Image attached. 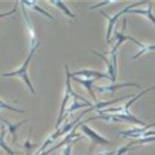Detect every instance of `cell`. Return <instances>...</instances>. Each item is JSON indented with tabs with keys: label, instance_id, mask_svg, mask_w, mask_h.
<instances>
[{
	"label": "cell",
	"instance_id": "6",
	"mask_svg": "<svg viewBox=\"0 0 155 155\" xmlns=\"http://www.w3.org/2000/svg\"><path fill=\"white\" fill-rule=\"evenodd\" d=\"M155 126V122L152 124H149V125H145L143 126L142 128H133V129H130V130H120L119 134L120 136H123V137H133V138H140L142 137V134H143L145 132H147L149 130L150 128H152Z\"/></svg>",
	"mask_w": 155,
	"mask_h": 155
},
{
	"label": "cell",
	"instance_id": "15",
	"mask_svg": "<svg viewBox=\"0 0 155 155\" xmlns=\"http://www.w3.org/2000/svg\"><path fill=\"white\" fill-rule=\"evenodd\" d=\"M127 14H140L143 15L147 18L149 21H151L153 23V25L155 26V17L152 13V5L151 3H149V6L147 9H130L127 12Z\"/></svg>",
	"mask_w": 155,
	"mask_h": 155
},
{
	"label": "cell",
	"instance_id": "14",
	"mask_svg": "<svg viewBox=\"0 0 155 155\" xmlns=\"http://www.w3.org/2000/svg\"><path fill=\"white\" fill-rule=\"evenodd\" d=\"M129 40L133 41L134 43H136L137 45L140 48V50L138 51L134 56H133V59H137V57H140V55L144 54L145 52L155 51V45H154V44H144V43H141L140 41H138V40H137L136 38H134L133 36H130V39Z\"/></svg>",
	"mask_w": 155,
	"mask_h": 155
},
{
	"label": "cell",
	"instance_id": "8",
	"mask_svg": "<svg viewBox=\"0 0 155 155\" xmlns=\"http://www.w3.org/2000/svg\"><path fill=\"white\" fill-rule=\"evenodd\" d=\"M74 76H83L87 80H89V79H107V80L112 81L111 78L109 77V75L103 74V73H100L95 70H91V69H84V70L72 73L71 77H74Z\"/></svg>",
	"mask_w": 155,
	"mask_h": 155
},
{
	"label": "cell",
	"instance_id": "21",
	"mask_svg": "<svg viewBox=\"0 0 155 155\" xmlns=\"http://www.w3.org/2000/svg\"><path fill=\"white\" fill-rule=\"evenodd\" d=\"M31 130H32V129L30 130V134H28V137L27 138L26 142L24 143V148L27 150V153H28L27 155H30V151H31V148H34V147H35V146H38V144H31V142H30V140H31Z\"/></svg>",
	"mask_w": 155,
	"mask_h": 155
},
{
	"label": "cell",
	"instance_id": "18",
	"mask_svg": "<svg viewBox=\"0 0 155 155\" xmlns=\"http://www.w3.org/2000/svg\"><path fill=\"white\" fill-rule=\"evenodd\" d=\"M5 134H6V130H5V126H2L1 127V134H0V147H1L3 150H5L7 152V154L9 155H16V153L12 150L9 146L7 145V143L5 142V140H4V137H5Z\"/></svg>",
	"mask_w": 155,
	"mask_h": 155
},
{
	"label": "cell",
	"instance_id": "17",
	"mask_svg": "<svg viewBox=\"0 0 155 155\" xmlns=\"http://www.w3.org/2000/svg\"><path fill=\"white\" fill-rule=\"evenodd\" d=\"M50 3L53 4L54 6H56L57 8H59V9L63 12V13L68 16V17H71V18H76V15L73 13V12L69 9L67 7V5H65V3L63 1H59V0H50Z\"/></svg>",
	"mask_w": 155,
	"mask_h": 155
},
{
	"label": "cell",
	"instance_id": "27",
	"mask_svg": "<svg viewBox=\"0 0 155 155\" xmlns=\"http://www.w3.org/2000/svg\"><path fill=\"white\" fill-rule=\"evenodd\" d=\"M154 103H155V102H154Z\"/></svg>",
	"mask_w": 155,
	"mask_h": 155
},
{
	"label": "cell",
	"instance_id": "20",
	"mask_svg": "<svg viewBox=\"0 0 155 155\" xmlns=\"http://www.w3.org/2000/svg\"><path fill=\"white\" fill-rule=\"evenodd\" d=\"M0 109H8V110H11V111H14V112H17V113H25V110H21V109L12 107V106L7 104L6 102H4V101L1 99H0Z\"/></svg>",
	"mask_w": 155,
	"mask_h": 155
},
{
	"label": "cell",
	"instance_id": "11",
	"mask_svg": "<svg viewBox=\"0 0 155 155\" xmlns=\"http://www.w3.org/2000/svg\"><path fill=\"white\" fill-rule=\"evenodd\" d=\"M130 97H134L133 94H130V95H126V96H123V97H120V98H117V99H114V100H111V101H100V102H97L95 103L94 105H92L91 107H89L88 109L84 110L85 112L88 113L92 111V110H98V111H100V110H103L104 107H107V106L111 105L113 103L115 102H119V101L123 100V99H128L130 98Z\"/></svg>",
	"mask_w": 155,
	"mask_h": 155
},
{
	"label": "cell",
	"instance_id": "5",
	"mask_svg": "<svg viewBox=\"0 0 155 155\" xmlns=\"http://www.w3.org/2000/svg\"><path fill=\"white\" fill-rule=\"evenodd\" d=\"M79 124L81 126V132H83L85 136L92 141V143L94 145H96V144H111V141L108 140L107 138H105L104 137L98 134L94 130L89 127V126L84 125V122H81Z\"/></svg>",
	"mask_w": 155,
	"mask_h": 155
},
{
	"label": "cell",
	"instance_id": "16",
	"mask_svg": "<svg viewBox=\"0 0 155 155\" xmlns=\"http://www.w3.org/2000/svg\"><path fill=\"white\" fill-rule=\"evenodd\" d=\"M21 3H23L24 5H27V6H28V7L32 8V9L35 10L36 12H38V13H40L41 15L45 16L46 18L50 19L51 21H55L54 17H53V16H51V15H50L49 13H48V12H46L45 10H43L41 7H40L39 5H38V4H36L35 1H21Z\"/></svg>",
	"mask_w": 155,
	"mask_h": 155
},
{
	"label": "cell",
	"instance_id": "9",
	"mask_svg": "<svg viewBox=\"0 0 155 155\" xmlns=\"http://www.w3.org/2000/svg\"><path fill=\"white\" fill-rule=\"evenodd\" d=\"M126 87H136L137 88H141V85L137 83H122V84H112L109 85H102V87H96L95 91L99 92H115L117 89Z\"/></svg>",
	"mask_w": 155,
	"mask_h": 155
},
{
	"label": "cell",
	"instance_id": "22",
	"mask_svg": "<svg viewBox=\"0 0 155 155\" xmlns=\"http://www.w3.org/2000/svg\"><path fill=\"white\" fill-rule=\"evenodd\" d=\"M134 149H136V147H130V145L128 144V145H126V146H122V147L118 148L116 150V153L114 154V155H124L127 152L130 151V150H134Z\"/></svg>",
	"mask_w": 155,
	"mask_h": 155
},
{
	"label": "cell",
	"instance_id": "26",
	"mask_svg": "<svg viewBox=\"0 0 155 155\" xmlns=\"http://www.w3.org/2000/svg\"><path fill=\"white\" fill-rule=\"evenodd\" d=\"M116 153V150H114V151H110V152H102V153H98L96 155H114Z\"/></svg>",
	"mask_w": 155,
	"mask_h": 155
},
{
	"label": "cell",
	"instance_id": "23",
	"mask_svg": "<svg viewBox=\"0 0 155 155\" xmlns=\"http://www.w3.org/2000/svg\"><path fill=\"white\" fill-rule=\"evenodd\" d=\"M79 140H81V138H76V140H74L73 141H71V142H69L68 144H66V147L64 148V150H63V154L64 155H71V151H72V146L74 145L76 142Z\"/></svg>",
	"mask_w": 155,
	"mask_h": 155
},
{
	"label": "cell",
	"instance_id": "2",
	"mask_svg": "<svg viewBox=\"0 0 155 155\" xmlns=\"http://www.w3.org/2000/svg\"><path fill=\"white\" fill-rule=\"evenodd\" d=\"M100 115L91 117V120L95 119H102L105 121H112V122H129V123H134V124H138L141 126H145V123L143 121L133 115L132 113L126 114V113H110V114H104V113H99Z\"/></svg>",
	"mask_w": 155,
	"mask_h": 155
},
{
	"label": "cell",
	"instance_id": "7",
	"mask_svg": "<svg viewBox=\"0 0 155 155\" xmlns=\"http://www.w3.org/2000/svg\"><path fill=\"white\" fill-rule=\"evenodd\" d=\"M126 25H127V21L126 19H124V23H123V28H122L121 32H115V38L117 39V43L114 45V47L112 48V50L110 52H104V54H110V56H116L117 55V51L119 49V47L121 46V44L123 43L126 40L130 39V35H127L125 34L126 31Z\"/></svg>",
	"mask_w": 155,
	"mask_h": 155
},
{
	"label": "cell",
	"instance_id": "3",
	"mask_svg": "<svg viewBox=\"0 0 155 155\" xmlns=\"http://www.w3.org/2000/svg\"><path fill=\"white\" fill-rule=\"evenodd\" d=\"M141 4H148V1H140V2H137V3H134V4H132V5H129V6H127L126 8H124V9L122 10V11H120L119 13H117L116 15H114L113 17L107 15L104 11L100 10L99 13L101 15H103L104 17L107 18V20H108V28H107V34H106V41H107L108 43H110V38H111V34H112L113 28H114V26L116 25L117 20L119 19L123 14H127V12L129 10L134 9V7H136L137 5H141Z\"/></svg>",
	"mask_w": 155,
	"mask_h": 155
},
{
	"label": "cell",
	"instance_id": "12",
	"mask_svg": "<svg viewBox=\"0 0 155 155\" xmlns=\"http://www.w3.org/2000/svg\"><path fill=\"white\" fill-rule=\"evenodd\" d=\"M0 120H1L3 123L8 127V130H9V133L12 136V138H13V142L17 141V130H18V128L21 127L24 123H27V122L28 121V119H26V120H23L21 122H19V123H17V124H12L8 120L4 119L3 117H1V115H0Z\"/></svg>",
	"mask_w": 155,
	"mask_h": 155
},
{
	"label": "cell",
	"instance_id": "1",
	"mask_svg": "<svg viewBox=\"0 0 155 155\" xmlns=\"http://www.w3.org/2000/svg\"><path fill=\"white\" fill-rule=\"evenodd\" d=\"M40 45V42H36L34 46H31V50L30 52V54L28 55L26 61L24 62V64L21 66V68H19L18 70L16 71H13V72H10V73H3L2 76L4 78H10V77H19L21 78V79L25 81V84L28 85V87L30 88L31 92L32 94H35V89L34 87V85H32L31 81L30 80V78H28V64H30L31 60L32 59V57H34L35 53L36 51V49L39 47Z\"/></svg>",
	"mask_w": 155,
	"mask_h": 155
},
{
	"label": "cell",
	"instance_id": "19",
	"mask_svg": "<svg viewBox=\"0 0 155 155\" xmlns=\"http://www.w3.org/2000/svg\"><path fill=\"white\" fill-rule=\"evenodd\" d=\"M93 104L92 103H78V101L75 99L74 101H73L72 105L70 106V107L68 108L67 110V114L68 113H71V112H74L75 110L79 109V108H81V107H91Z\"/></svg>",
	"mask_w": 155,
	"mask_h": 155
},
{
	"label": "cell",
	"instance_id": "10",
	"mask_svg": "<svg viewBox=\"0 0 155 155\" xmlns=\"http://www.w3.org/2000/svg\"><path fill=\"white\" fill-rule=\"evenodd\" d=\"M93 54L97 55L98 57H100L101 59L104 60V62L107 64V67H108V75L109 77L111 78L112 81H114L115 83L116 81V76H117V60H113L112 58H106V57L103 55V54H100V53L96 52L94 50H91Z\"/></svg>",
	"mask_w": 155,
	"mask_h": 155
},
{
	"label": "cell",
	"instance_id": "25",
	"mask_svg": "<svg viewBox=\"0 0 155 155\" xmlns=\"http://www.w3.org/2000/svg\"><path fill=\"white\" fill-rule=\"evenodd\" d=\"M112 2H114V1H103V2H100V3H98L97 5H93V6H91V9L92 10V9H96V8H98V7H100V6H102V5H104V4H109V3H112Z\"/></svg>",
	"mask_w": 155,
	"mask_h": 155
},
{
	"label": "cell",
	"instance_id": "13",
	"mask_svg": "<svg viewBox=\"0 0 155 155\" xmlns=\"http://www.w3.org/2000/svg\"><path fill=\"white\" fill-rule=\"evenodd\" d=\"M71 78H73V80H74L75 81L81 84L84 88L87 89V91L89 92V94H91V96L92 97V99H93V101H94L95 103L98 102L97 99H96V96L94 94V92H93V89H92V85H93V83H94L95 79H89V80L85 79V80H83V79H79V78H77V77H71Z\"/></svg>",
	"mask_w": 155,
	"mask_h": 155
},
{
	"label": "cell",
	"instance_id": "24",
	"mask_svg": "<svg viewBox=\"0 0 155 155\" xmlns=\"http://www.w3.org/2000/svg\"><path fill=\"white\" fill-rule=\"evenodd\" d=\"M16 11H17V5H15V7L12 9L10 12H4V13H0V19L2 18H5V17H8V16H11L16 13Z\"/></svg>",
	"mask_w": 155,
	"mask_h": 155
},
{
	"label": "cell",
	"instance_id": "4",
	"mask_svg": "<svg viewBox=\"0 0 155 155\" xmlns=\"http://www.w3.org/2000/svg\"><path fill=\"white\" fill-rule=\"evenodd\" d=\"M65 69H66V91H65V96L63 98V102L61 105L60 108V112L58 115V119H57V123H56V130H58L61 123L63 121V115H64V111L65 108H66V105L68 103V100L70 99V97L72 96V92H73V88L70 83V79H71V73L69 72V67L68 65H65Z\"/></svg>",
	"mask_w": 155,
	"mask_h": 155
}]
</instances>
